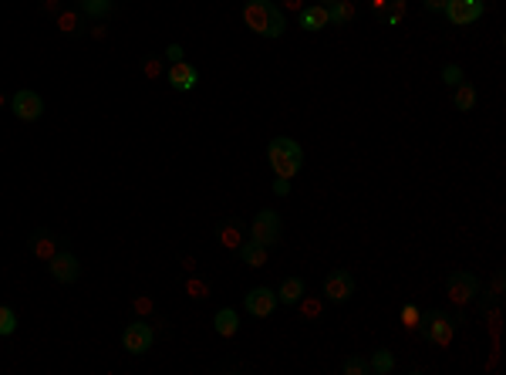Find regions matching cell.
<instances>
[{
    "label": "cell",
    "instance_id": "1",
    "mask_svg": "<svg viewBox=\"0 0 506 375\" xmlns=\"http://www.w3.org/2000/svg\"><path fill=\"white\" fill-rule=\"evenodd\" d=\"M267 159H271V169L277 176L294 179L301 172V166H304V149L290 135H277V139H271V146H267Z\"/></svg>",
    "mask_w": 506,
    "mask_h": 375
},
{
    "label": "cell",
    "instance_id": "2",
    "mask_svg": "<svg viewBox=\"0 0 506 375\" xmlns=\"http://www.w3.org/2000/svg\"><path fill=\"white\" fill-rule=\"evenodd\" d=\"M415 332L422 334L426 341L439 345V348H449L452 345V334H456V318H449L446 311H426Z\"/></svg>",
    "mask_w": 506,
    "mask_h": 375
},
{
    "label": "cell",
    "instance_id": "3",
    "mask_svg": "<svg viewBox=\"0 0 506 375\" xmlns=\"http://www.w3.org/2000/svg\"><path fill=\"white\" fill-rule=\"evenodd\" d=\"M446 297H449V304H456V308L472 304V301L479 297V277L469 274V271L449 274V281H446Z\"/></svg>",
    "mask_w": 506,
    "mask_h": 375
},
{
    "label": "cell",
    "instance_id": "4",
    "mask_svg": "<svg viewBox=\"0 0 506 375\" xmlns=\"http://www.w3.org/2000/svg\"><path fill=\"white\" fill-rule=\"evenodd\" d=\"M280 234H284V223H280V213L277 209H260L250 223V240L264 244V247H273L280 244Z\"/></svg>",
    "mask_w": 506,
    "mask_h": 375
},
{
    "label": "cell",
    "instance_id": "5",
    "mask_svg": "<svg viewBox=\"0 0 506 375\" xmlns=\"http://www.w3.org/2000/svg\"><path fill=\"white\" fill-rule=\"evenodd\" d=\"M10 112H14L21 122H38L41 115H44V98H41L38 91H31V88H21V91H14V98H10Z\"/></svg>",
    "mask_w": 506,
    "mask_h": 375
},
{
    "label": "cell",
    "instance_id": "6",
    "mask_svg": "<svg viewBox=\"0 0 506 375\" xmlns=\"http://www.w3.org/2000/svg\"><path fill=\"white\" fill-rule=\"evenodd\" d=\"M47 271H51V277H54L58 284H75L81 277V264L71 250H58V253L47 260Z\"/></svg>",
    "mask_w": 506,
    "mask_h": 375
},
{
    "label": "cell",
    "instance_id": "7",
    "mask_svg": "<svg viewBox=\"0 0 506 375\" xmlns=\"http://www.w3.org/2000/svg\"><path fill=\"white\" fill-rule=\"evenodd\" d=\"M152 341H156V332H152V325H146V321H132V325H125V332H122V345H125V352H132V355H146V352L152 348Z\"/></svg>",
    "mask_w": 506,
    "mask_h": 375
},
{
    "label": "cell",
    "instance_id": "8",
    "mask_svg": "<svg viewBox=\"0 0 506 375\" xmlns=\"http://www.w3.org/2000/svg\"><path fill=\"white\" fill-rule=\"evenodd\" d=\"M442 14L449 17V24L466 27V24H476L483 17V0H446Z\"/></svg>",
    "mask_w": 506,
    "mask_h": 375
},
{
    "label": "cell",
    "instance_id": "9",
    "mask_svg": "<svg viewBox=\"0 0 506 375\" xmlns=\"http://www.w3.org/2000/svg\"><path fill=\"white\" fill-rule=\"evenodd\" d=\"M324 294H327L331 304L351 301V294H354V277H351V271H331V274L324 277Z\"/></svg>",
    "mask_w": 506,
    "mask_h": 375
},
{
    "label": "cell",
    "instance_id": "10",
    "mask_svg": "<svg viewBox=\"0 0 506 375\" xmlns=\"http://www.w3.org/2000/svg\"><path fill=\"white\" fill-rule=\"evenodd\" d=\"M277 291H271V288H253V291L243 297V308L253 315V318H271L273 311H277Z\"/></svg>",
    "mask_w": 506,
    "mask_h": 375
},
{
    "label": "cell",
    "instance_id": "11",
    "mask_svg": "<svg viewBox=\"0 0 506 375\" xmlns=\"http://www.w3.org/2000/svg\"><path fill=\"white\" fill-rule=\"evenodd\" d=\"M271 10H273V0H246V3H243V24H246L253 34H264Z\"/></svg>",
    "mask_w": 506,
    "mask_h": 375
},
{
    "label": "cell",
    "instance_id": "12",
    "mask_svg": "<svg viewBox=\"0 0 506 375\" xmlns=\"http://www.w3.org/2000/svg\"><path fill=\"white\" fill-rule=\"evenodd\" d=\"M165 82L172 84L176 91H193L196 84H199V75H196V68L183 58V61H176V65H169V71H165Z\"/></svg>",
    "mask_w": 506,
    "mask_h": 375
},
{
    "label": "cell",
    "instance_id": "13",
    "mask_svg": "<svg viewBox=\"0 0 506 375\" xmlns=\"http://www.w3.org/2000/svg\"><path fill=\"white\" fill-rule=\"evenodd\" d=\"M331 24V17H327V7H321V3H308L304 10H301V27L304 31H324Z\"/></svg>",
    "mask_w": 506,
    "mask_h": 375
},
{
    "label": "cell",
    "instance_id": "14",
    "mask_svg": "<svg viewBox=\"0 0 506 375\" xmlns=\"http://www.w3.org/2000/svg\"><path fill=\"white\" fill-rule=\"evenodd\" d=\"M236 253H240L243 264H250V267H264L267 257H271V247H264V244H257V240H246V244L236 247Z\"/></svg>",
    "mask_w": 506,
    "mask_h": 375
},
{
    "label": "cell",
    "instance_id": "15",
    "mask_svg": "<svg viewBox=\"0 0 506 375\" xmlns=\"http://www.w3.org/2000/svg\"><path fill=\"white\" fill-rule=\"evenodd\" d=\"M213 328H216V334H223V338H233L240 332V315H236L233 308H220L216 318H213Z\"/></svg>",
    "mask_w": 506,
    "mask_h": 375
},
{
    "label": "cell",
    "instance_id": "16",
    "mask_svg": "<svg viewBox=\"0 0 506 375\" xmlns=\"http://www.w3.org/2000/svg\"><path fill=\"white\" fill-rule=\"evenodd\" d=\"M304 291H308V288H304V281H301V277H284V284H280V291H277V301L294 308V304L301 301V294H304Z\"/></svg>",
    "mask_w": 506,
    "mask_h": 375
},
{
    "label": "cell",
    "instance_id": "17",
    "mask_svg": "<svg viewBox=\"0 0 506 375\" xmlns=\"http://www.w3.org/2000/svg\"><path fill=\"white\" fill-rule=\"evenodd\" d=\"M452 105H456L459 112H472V109H476V88L469 82H459L456 91H452Z\"/></svg>",
    "mask_w": 506,
    "mask_h": 375
},
{
    "label": "cell",
    "instance_id": "18",
    "mask_svg": "<svg viewBox=\"0 0 506 375\" xmlns=\"http://www.w3.org/2000/svg\"><path fill=\"white\" fill-rule=\"evenodd\" d=\"M294 308L301 311V318H304V321H317V318L324 315V301H321V297H308V291L301 294V301H297Z\"/></svg>",
    "mask_w": 506,
    "mask_h": 375
},
{
    "label": "cell",
    "instance_id": "19",
    "mask_svg": "<svg viewBox=\"0 0 506 375\" xmlns=\"http://www.w3.org/2000/svg\"><path fill=\"white\" fill-rule=\"evenodd\" d=\"M31 250H34V257L38 260H51L54 253H58V244H54V237L51 234H34V240H31Z\"/></svg>",
    "mask_w": 506,
    "mask_h": 375
},
{
    "label": "cell",
    "instance_id": "20",
    "mask_svg": "<svg viewBox=\"0 0 506 375\" xmlns=\"http://www.w3.org/2000/svg\"><path fill=\"white\" fill-rule=\"evenodd\" d=\"M354 14H358L354 0H338V3H331V7H327V17H331V24H348Z\"/></svg>",
    "mask_w": 506,
    "mask_h": 375
},
{
    "label": "cell",
    "instance_id": "21",
    "mask_svg": "<svg viewBox=\"0 0 506 375\" xmlns=\"http://www.w3.org/2000/svg\"><path fill=\"white\" fill-rule=\"evenodd\" d=\"M368 369H371V372H378V375H389L391 369H395V355H391V352H385V348H378V352L371 355Z\"/></svg>",
    "mask_w": 506,
    "mask_h": 375
},
{
    "label": "cell",
    "instance_id": "22",
    "mask_svg": "<svg viewBox=\"0 0 506 375\" xmlns=\"http://www.w3.org/2000/svg\"><path fill=\"white\" fill-rule=\"evenodd\" d=\"M220 240H223V247H230V250H236L240 244H243V227L240 223H223V230H220Z\"/></svg>",
    "mask_w": 506,
    "mask_h": 375
},
{
    "label": "cell",
    "instance_id": "23",
    "mask_svg": "<svg viewBox=\"0 0 506 375\" xmlns=\"http://www.w3.org/2000/svg\"><path fill=\"white\" fill-rule=\"evenodd\" d=\"M81 10L91 17V21H102L112 14V0H81Z\"/></svg>",
    "mask_w": 506,
    "mask_h": 375
},
{
    "label": "cell",
    "instance_id": "24",
    "mask_svg": "<svg viewBox=\"0 0 506 375\" xmlns=\"http://www.w3.org/2000/svg\"><path fill=\"white\" fill-rule=\"evenodd\" d=\"M287 31V24H284V14H280V7L273 3L271 17H267V27H264V38H280Z\"/></svg>",
    "mask_w": 506,
    "mask_h": 375
},
{
    "label": "cell",
    "instance_id": "25",
    "mask_svg": "<svg viewBox=\"0 0 506 375\" xmlns=\"http://www.w3.org/2000/svg\"><path fill=\"white\" fill-rule=\"evenodd\" d=\"M398 318H402V325H405L409 332H415V328H419V321H422V311H419L415 304H405Z\"/></svg>",
    "mask_w": 506,
    "mask_h": 375
},
{
    "label": "cell",
    "instance_id": "26",
    "mask_svg": "<svg viewBox=\"0 0 506 375\" xmlns=\"http://www.w3.org/2000/svg\"><path fill=\"white\" fill-rule=\"evenodd\" d=\"M14 332H17V315H14L10 308L0 304V334L7 338V334H14Z\"/></svg>",
    "mask_w": 506,
    "mask_h": 375
},
{
    "label": "cell",
    "instance_id": "27",
    "mask_svg": "<svg viewBox=\"0 0 506 375\" xmlns=\"http://www.w3.org/2000/svg\"><path fill=\"white\" fill-rule=\"evenodd\" d=\"M78 24H81V17L75 14V10H65V14L58 17V27H61L65 34H75V31H78Z\"/></svg>",
    "mask_w": 506,
    "mask_h": 375
},
{
    "label": "cell",
    "instance_id": "28",
    "mask_svg": "<svg viewBox=\"0 0 506 375\" xmlns=\"http://www.w3.org/2000/svg\"><path fill=\"white\" fill-rule=\"evenodd\" d=\"M341 372H345V375H368L371 369H368V362H365V359H354V355H351L348 362L341 365Z\"/></svg>",
    "mask_w": 506,
    "mask_h": 375
},
{
    "label": "cell",
    "instance_id": "29",
    "mask_svg": "<svg viewBox=\"0 0 506 375\" xmlns=\"http://www.w3.org/2000/svg\"><path fill=\"white\" fill-rule=\"evenodd\" d=\"M442 82L449 84V88H456L459 82H466V78H463V68H459V65H446V68H442Z\"/></svg>",
    "mask_w": 506,
    "mask_h": 375
},
{
    "label": "cell",
    "instance_id": "30",
    "mask_svg": "<svg viewBox=\"0 0 506 375\" xmlns=\"http://www.w3.org/2000/svg\"><path fill=\"white\" fill-rule=\"evenodd\" d=\"M186 291H189V294L196 297V301H199V297H206V294H209V288H206L203 281H196V277H189V281H186Z\"/></svg>",
    "mask_w": 506,
    "mask_h": 375
},
{
    "label": "cell",
    "instance_id": "31",
    "mask_svg": "<svg viewBox=\"0 0 506 375\" xmlns=\"http://www.w3.org/2000/svg\"><path fill=\"white\" fill-rule=\"evenodd\" d=\"M162 58H165V61H169V65H176V61H183V47H179V44H169V47H165V54H162Z\"/></svg>",
    "mask_w": 506,
    "mask_h": 375
},
{
    "label": "cell",
    "instance_id": "32",
    "mask_svg": "<svg viewBox=\"0 0 506 375\" xmlns=\"http://www.w3.org/2000/svg\"><path fill=\"white\" fill-rule=\"evenodd\" d=\"M146 75H149V78H159V75H162V61H159V58H149V61H146Z\"/></svg>",
    "mask_w": 506,
    "mask_h": 375
},
{
    "label": "cell",
    "instance_id": "33",
    "mask_svg": "<svg viewBox=\"0 0 506 375\" xmlns=\"http://www.w3.org/2000/svg\"><path fill=\"white\" fill-rule=\"evenodd\" d=\"M273 193H277V196H287V193H290V179L277 176V183H273Z\"/></svg>",
    "mask_w": 506,
    "mask_h": 375
},
{
    "label": "cell",
    "instance_id": "34",
    "mask_svg": "<svg viewBox=\"0 0 506 375\" xmlns=\"http://www.w3.org/2000/svg\"><path fill=\"white\" fill-rule=\"evenodd\" d=\"M426 3L428 14H442V7H446V0H422Z\"/></svg>",
    "mask_w": 506,
    "mask_h": 375
},
{
    "label": "cell",
    "instance_id": "35",
    "mask_svg": "<svg viewBox=\"0 0 506 375\" xmlns=\"http://www.w3.org/2000/svg\"><path fill=\"white\" fill-rule=\"evenodd\" d=\"M493 294H503V274L493 277Z\"/></svg>",
    "mask_w": 506,
    "mask_h": 375
},
{
    "label": "cell",
    "instance_id": "36",
    "mask_svg": "<svg viewBox=\"0 0 506 375\" xmlns=\"http://www.w3.org/2000/svg\"><path fill=\"white\" fill-rule=\"evenodd\" d=\"M284 7H290V10H304V3H301V0H284Z\"/></svg>",
    "mask_w": 506,
    "mask_h": 375
},
{
    "label": "cell",
    "instance_id": "37",
    "mask_svg": "<svg viewBox=\"0 0 506 375\" xmlns=\"http://www.w3.org/2000/svg\"><path fill=\"white\" fill-rule=\"evenodd\" d=\"M317 3H321V7H331V3H338V0H317Z\"/></svg>",
    "mask_w": 506,
    "mask_h": 375
}]
</instances>
